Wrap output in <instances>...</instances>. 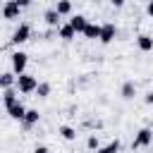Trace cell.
Segmentation results:
<instances>
[{
  "label": "cell",
  "instance_id": "obj_1",
  "mask_svg": "<svg viewBox=\"0 0 153 153\" xmlns=\"http://www.w3.org/2000/svg\"><path fill=\"white\" fill-rule=\"evenodd\" d=\"M36 88H38V79L33 76V74H17V91L19 93H24V96H29V93H36Z\"/></svg>",
  "mask_w": 153,
  "mask_h": 153
},
{
  "label": "cell",
  "instance_id": "obj_2",
  "mask_svg": "<svg viewBox=\"0 0 153 153\" xmlns=\"http://www.w3.org/2000/svg\"><path fill=\"white\" fill-rule=\"evenodd\" d=\"M10 65H12V72L14 74H24L26 72V65H29V55L22 53V50H14L10 55Z\"/></svg>",
  "mask_w": 153,
  "mask_h": 153
},
{
  "label": "cell",
  "instance_id": "obj_3",
  "mask_svg": "<svg viewBox=\"0 0 153 153\" xmlns=\"http://www.w3.org/2000/svg\"><path fill=\"white\" fill-rule=\"evenodd\" d=\"M151 143H153V129L143 127V129L136 131V136H134V141H131V148H146V146H151Z\"/></svg>",
  "mask_w": 153,
  "mask_h": 153
},
{
  "label": "cell",
  "instance_id": "obj_4",
  "mask_svg": "<svg viewBox=\"0 0 153 153\" xmlns=\"http://www.w3.org/2000/svg\"><path fill=\"white\" fill-rule=\"evenodd\" d=\"M29 38H31V26H29L26 22H22V24L14 29V33H12V38H10V41H12L14 45H22V43H26Z\"/></svg>",
  "mask_w": 153,
  "mask_h": 153
},
{
  "label": "cell",
  "instance_id": "obj_5",
  "mask_svg": "<svg viewBox=\"0 0 153 153\" xmlns=\"http://www.w3.org/2000/svg\"><path fill=\"white\" fill-rule=\"evenodd\" d=\"M19 12H22V7L17 5V0H5V5H2V17H5L7 22L19 19Z\"/></svg>",
  "mask_w": 153,
  "mask_h": 153
},
{
  "label": "cell",
  "instance_id": "obj_6",
  "mask_svg": "<svg viewBox=\"0 0 153 153\" xmlns=\"http://www.w3.org/2000/svg\"><path fill=\"white\" fill-rule=\"evenodd\" d=\"M43 22H45L50 29H60V26H62V14H60L55 7H50V10L43 12Z\"/></svg>",
  "mask_w": 153,
  "mask_h": 153
},
{
  "label": "cell",
  "instance_id": "obj_7",
  "mask_svg": "<svg viewBox=\"0 0 153 153\" xmlns=\"http://www.w3.org/2000/svg\"><path fill=\"white\" fill-rule=\"evenodd\" d=\"M115 36H117V26H115L112 22H105V24H103V31H100V38H98V41H100L103 45H108V43H112V41H115Z\"/></svg>",
  "mask_w": 153,
  "mask_h": 153
},
{
  "label": "cell",
  "instance_id": "obj_8",
  "mask_svg": "<svg viewBox=\"0 0 153 153\" xmlns=\"http://www.w3.org/2000/svg\"><path fill=\"white\" fill-rule=\"evenodd\" d=\"M26 112H29V110L24 108V103H22V100H17L14 105H10V108H7V115H10L12 120H17V122H24Z\"/></svg>",
  "mask_w": 153,
  "mask_h": 153
},
{
  "label": "cell",
  "instance_id": "obj_9",
  "mask_svg": "<svg viewBox=\"0 0 153 153\" xmlns=\"http://www.w3.org/2000/svg\"><path fill=\"white\" fill-rule=\"evenodd\" d=\"M100 31H103V24H93V22H88V26L84 29V38H88V41H96V38H100Z\"/></svg>",
  "mask_w": 153,
  "mask_h": 153
},
{
  "label": "cell",
  "instance_id": "obj_10",
  "mask_svg": "<svg viewBox=\"0 0 153 153\" xmlns=\"http://www.w3.org/2000/svg\"><path fill=\"white\" fill-rule=\"evenodd\" d=\"M57 38H62V41H67V43H69V41H74V38H76L74 26H72L69 22H67V24H62V26L57 29Z\"/></svg>",
  "mask_w": 153,
  "mask_h": 153
},
{
  "label": "cell",
  "instance_id": "obj_11",
  "mask_svg": "<svg viewBox=\"0 0 153 153\" xmlns=\"http://www.w3.org/2000/svg\"><path fill=\"white\" fill-rule=\"evenodd\" d=\"M136 45H139L141 53H151V50H153V36H148V33H139V36H136Z\"/></svg>",
  "mask_w": 153,
  "mask_h": 153
},
{
  "label": "cell",
  "instance_id": "obj_12",
  "mask_svg": "<svg viewBox=\"0 0 153 153\" xmlns=\"http://www.w3.org/2000/svg\"><path fill=\"white\" fill-rule=\"evenodd\" d=\"M69 24L74 26L76 33H84V29L88 26V19H86L84 14H72V17H69Z\"/></svg>",
  "mask_w": 153,
  "mask_h": 153
},
{
  "label": "cell",
  "instance_id": "obj_13",
  "mask_svg": "<svg viewBox=\"0 0 153 153\" xmlns=\"http://www.w3.org/2000/svg\"><path fill=\"white\" fill-rule=\"evenodd\" d=\"M120 96H122L124 100H131V98L136 96V84H134V81H124L122 88H120Z\"/></svg>",
  "mask_w": 153,
  "mask_h": 153
},
{
  "label": "cell",
  "instance_id": "obj_14",
  "mask_svg": "<svg viewBox=\"0 0 153 153\" xmlns=\"http://www.w3.org/2000/svg\"><path fill=\"white\" fill-rule=\"evenodd\" d=\"M17 86L14 88H2V103H5V108H10V105H14L19 98H17Z\"/></svg>",
  "mask_w": 153,
  "mask_h": 153
},
{
  "label": "cell",
  "instance_id": "obj_15",
  "mask_svg": "<svg viewBox=\"0 0 153 153\" xmlns=\"http://www.w3.org/2000/svg\"><path fill=\"white\" fill-rule=\"evenodd\" d=\"M0 86H2V88L17 86V74H14V72H2V74H0Z\"/></svg>",
  "mask_w": 153,
  "mask_h": 153
},
{
  "label": "cell",
  "instance_id": "obj_16",
  "mask_svg": "<svg viewBox=\"0 0 153 153\" xmlns=\"http://www.w3.org/2000/svg\"><path fill=\"white\" fill-rule=\"evenodd\" d=\"M38 120H41V112H38V110H29V112H26V117H24V122H22V124H24V127H26V129H31V127H33V124H38Z\"/></svg>",
  "mask_w": 153,
  "mask_h": 153
},
{
  "label": "cell",
  "instance_id": "obj_17",
  "mask_svg": "<svg viewBox=\"0 0 153 153\" xmlns=\"http://www.w3.org/2000/svg\"><path fill=\"white\" fill-rule=\"evenodd\" d=\"M57 131H60V136H62L65 141H74V139H76V129H74V127H69V124H62Z\"/></svg>",
  "mask_w": 153,
  "mask_h": 153
},
{
  "label": "cell",
  "instance_id": "obj_18",
  "mask_svg": "<svg viewBox=\"0 0 153 153\" xmlns=\"http://www.w3.org/2000/svg\"><path fill=\"white\" fill-rule=\"evenodd\" d=\"M55 10H57L62 17L72 14V0H57V2H55Z\"/></svg>",
  "mask_w": 153,
  "mask_h": 153
},
{
  "label": "cell",
  "instance_id": "obj_19",
  "mask_svg": "<svg viewBox=\"0 0 153 153\" xmlns=\"http://www.w3.org/2000/svg\"><path fill=\"white\" fill-rule=\"evenodd\" d=\"M96 153H120V139H115V141H110L108 146H100Z\"/></svg>",
  "mask_w": 153,
  "mask_h": 153
},
{
  "label": "cell",
  "instance_id": "obj_20",
  "mask_svg": "<svg viewBox=\"0 0 153 153\" xmlns=\"http://www.w3.org/2000/svg\"><path fill=\"white\" fill-rule=\"evenodd\" d=\"M36 93H38V98H48V96H50V84H48V81H38Z\"/></svg>",
  "mask_w": 153,
  "mask_h": 153
},
{
  "label": "cell",
  "instance_id": "obj_21",
  "mask_svg": "<svg viewBox=\"0 0 153 153\" xmlns=\"http://www.w3.org/2000/svg\"><path fill=\"white\" fill-rule=\"evenodd\" d=\"M86 148H91V151H98V148H100V141H98L96 134H91V136L86 139Z\"/></svg>",
  "mask_w": 153,
  "mask_h": 153
},
{
  "label": "cell",
  "instance_id": "obj_22",
  "mask_svg": "<svg viewBox=\"0 0 153 153\" xmlns=\"http://www.w3.org/2000/svg\"><path fill=\"white\" fill-rule=\"evenodd\" d=\"M33 153H50V148H48V146H36Z\"/></svg>",
  "mask_w": 153,
  "mask_h": 153
},
{
  "label": "cell",
  "instance_id": "obj_23",
  "mask_svg": "<svg viewBox=\"0 0 153 153\" xmlns=\"http://www.w3.org/2000/svg\"><path fill=\"white\" fill-rule=\"evenodd\" d=\"M143 100H146V103H148V105H153V91H148V93H146V96H143Z\"/></svg>",
  "mask_w": 153,
  "mask_h": 153
},
{
  "label": "cell",
  "instance_id": "obj_24",
  "mask_svg": "<svg viewBox=\"0 0 153 153\" xmlns=\"http://www.w3.org/2000/svg\"><path fill=\"white\" fill-rule=\"evenodd\" d=\"M146 14L153 17V0H148V5H146Z\"/></svg>",
  "mask_w": 153,
  "mask_h": 153
},
{
  "label": "cell",
  "instance_id": "obj_25",
  "mask_svg": "<svg viewBox=\"0 0 153 153\" xmlns=\"http://www.w3.org/2000/svg\"><path fill=\"white\" fill-rule=\"evenodd\" d=\"M17 5L24 10V7H29V5H31V0H17Z\"/></svg>",
  "mask_w": 153,
  "mask_h": 153
},
{
  "label": "cell",
  "instance_id": "obj_26",
  "mask_svg": "<svg viewBox=\"0 0 153 153\" xmlns=\"http://www.w3.org/2000/svg\"><path fill=\"white\" fill-rule=\"evenodd\" d=\"M110 2H112V7H122L127 0H110Z\"/></svg>",
  "mask_w": 153,
  "mask_h": 153
}]
</instances>
